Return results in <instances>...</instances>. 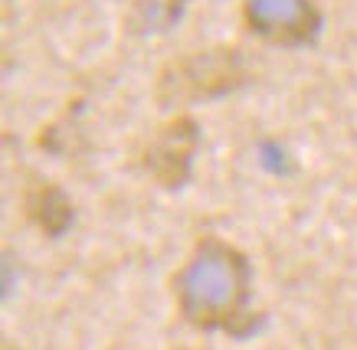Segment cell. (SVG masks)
<instances>
[{
	"mask_svg": "<svg viewBox=\"0 0 357 350\" xmlns=\"http://www.w3.org/2000/svg\"><path fill=\"white\" fill-rule=\"evenodd\" d=\"M181 315L200 331H229L246 337L256 331V317L246 311L249 301V262L243 252L217 236L197 242L194 259L174 278Z\"/></svg>",
	"mask_w": 357,
	"mask_h": 350,
	"instance_id": "cell-1",
	"label": "cell"
},
{
	"mask_svg": "<svg viewBox=\"0 0 357 350\" xmlns=\"http://www.w3.org/2000/svg\"><path fill=\"white\" fill-rule=\"evenodd\" d=\"M246 59L233 46L184 53L164 66L161 79H158V99L164 105H187V102L223 95L229 88L246 86Z\"/></svg>",
	"mask_w": 357,
	"mask_h": 350,
	"instance_id": "cell-2",
	"label": "cell"
},
{
	"mask_svg": "<svg viewBox=\"0 0 357 350\" xmlns=\"http://www.w3.org/2000/svg\"><path fill=\"white\" fill-rule=\"evenodd\" d=\"M197 144H200L197 121L187 111H177L174 118H167L151 134V141L144 144V154H141L144 170L167 190L181 186L190 177V161H194Z\"/></svg>",
	"mask_w": 357,
	"mask_h": 350,
	"instance_id": "cell-3",
	"label": "cell"
},
{
	"mask_svg": "<svg viewBox=\"0 0 357 350\" xmlns=\"http://www.w3.org/2000/svg\"><path fill=\"white\" fill-rule=\"evenodd\" d=\"M243 17L252 33L272 43H308L321 23L312 0H246Z\"/></svg>",
	"mask_w": 357,
	"mask_h": 350,
	"instance_id": "cell-4",
	"label": "cell"
},
{
	"mask_svg": "<svg viewBox=\"0 0 357 350\" xmlns=\"http://www.w3.org/2000/svg\"><path fill=\"white\" fill-rule=\"evenodd\" d=\"M26 213L30 219H36L46 232H59L69 223V203L63 200V193L53 184H40L36 190L26 193Z\"/></svg>",
	"mask_w": 357,
	"mask_h": 350,
	"instance_id": "cell-5",
	"label": "cell"
}]
</instances>
